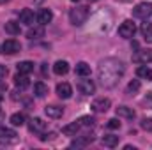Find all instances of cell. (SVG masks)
<instances>
[{"label":"cell","instance_id":"6da1fadb","mask_svg":"<svg viewBox=\"0 0 152 150\" xmlns=\"http://www.w3.org/2000/svg\"><path fill=\"white\" fill-rule=\"evenodd\" d=\"M126 73V66L117 58H104L97 66V79L103 88H113L122 79Z\"/></svg>","mask_w":152,"mask_h":150},{"label":"cell","instance_id":"7a4b0ae2","mask_svg":"<svg viewBox=\"0 0 152 150\" xmlns=\"http://www.w3.org/2000/svg\"><path fill=\"white\" fill-rule=\"evenodd\" d=\"M88 14H90V9L87 5H78V7L69 11V21L75 27H81L88 20Z\"/></svg>","mask_w":152,"mask_h":150},{"label":"cell","instance_id":"3957f363","mask_svg":"<svg viewBox=\"0 0 152 150\" xmlns=\"http://www.w3.org/2000/svg\"><path fill=\"white\" fill-rule=\"evenodd\" d=\"M133 16L138 18V20H147L149 16H152V4L151 2H142L138 5H134Z\"/></svg>","mask_w":152,"mask_h":150},{"label":"cell","instance_id":"277c9868","mask_svg":"<svg viewBox=\"0 0 152 150\" xmlns=\"http://www.w3.org/2000/svg\"><path fill=\"white\" fill-rule=\"evenodd\" d=\"M76 88L80 90V94L83 95H92L96 92V83L92 79H87V76H83V79H80L76 83Z\"/></svg>","mask_w":152,"mask_h":150},{"label":"cell","instance_id":"5b68a950","mask_svg":"<svg viewBox=\"0 0 152 150\" xmlns=\"http://www.w3.org/2000/svg\"><path fill=\"white\" fill-rule=\"evenodd\" d=\"M134 32H136V25L131 21V20H126V21H122L120 23V27H118V36L124 39H129L134 36Z\"/></svg>","mask_w":152,"mask_h":150},{"label":"cell","instance_id":"8992f818","mask_svg":"<svg viewBox=\"0 0 152 150\" xmlns=\"http://www.w3.org/2000/svg\"><path fill=\"white\" fill-rule=\"evenodd\" d=\"M110 106H112V101L108 99V97H97V99H94L92 101V110L96 113H104L110 110Z\"/></svg>","mask_w":152,"mask_h":150},{"label":"cell","instance_id":"52a82bcc","mask_svg":"<svg viewBox=\"0 0 152 150\" xmlns=\"http://www.w3.org/2000/svg\"><path fill=\"white\" fill-rule=\"evenodd\" d=\"M21 50V44H20V41H16V39H7L4 44H2V53H5V55H14V53H18Z\"/></svg>","mask_w":152,"mask_h":150},{"label":"cell","instance_id":"ba28073f","mask_svg":"<svg viewBox=\"0 0 152 150\" xmlns=\"http://www.w3.org/2000/svg\"><path fill=\"white\" fill-rule=\"evenodd\" d=\"M46 127H48V124L42 120V118H39V117H34V118H30V124H28V129L32 131V133H44L46 131Z\"/></svg>","mask_w":152,"mask_h":150},{"label":"cell","instance_id":"9c48e42d","mask_svg":"<svg viewBox=\"0 0 152 150\" xmlns=\"http://www.w3.org/2000/svg\"><path fill=\"white\" fill-rule=\"evenodd\" d=\"M149 60H152V51L151 50H138V51H134V55H133V62H136V64H147Z\"/></svg>","mask_w":152,"mask_h":150},{"label":"cell","instance_id":"30bf717a","mask_svg":"<svg viewBox=\"0 0 152 150\" xmlns=\"http://www.w3.org/2000/svg\"><path fill=\"white\" fill-rule=\"evenodd\" d=\"M57 95L60 97V99H69L71 95H73V87L69 85V83H58L57 85Z\"/></svg>","mask_w":152,"mask_h":150},{"label":"cell","instance_id":"8fae6325","mask_svg":"<svg viewBox=\"0 0 152 150\" xmlns=\"http://www.w3.org/2000/svg\"><path fill=\"white\" fill-rule=\"evenodd\" d=\"M94 141V136H80V138H76V140H73L71 141V149H83V147H87V145H90Z\"/></svg>","mask_w":152,"mask_h":150},{"label":"cell","instance_id":"7c38bea8","mask_svg":"<svg viewBox=\"0 0 152 150\" xmlns=\"http://www.w3.org/2000/svg\"><path fill=\"white\" fill-rule=\"evenodd\" d=\"M51 20H53V12H51L50 9H41L37 12V23L39 25L44 27V25H48Z\"/></svg>","mask_w":152,"mask_h":150},{"label":"cell","instance_id":"4fadbf2b","mask_svg":"<svg viewBox=\"0 0 152 150\" xmlns=\"http://www.w3.org/2000/svg\"><path fill=\"white\" fill-rule=\"evenodd\" d=\"M117 117L120 118H127V120H133L134 117H136V113H134V110L133 108H129V106H118L117 108Z\"/></svg>","mask_w":152,"mask_h":150},{"label":"cell","instance_id":"5bb4252c","mask_svg":"<svg viewBox=\"0 0 152 150\" xmlns=\"http://www.w3.org/2000/svg\"><path fill=\"white\" fill-rule=\"evenodd\" d=\"M67 71H69V64H67L66 60H57V62H55V66H53V73H55L57 76L67 74Z\"/></svg>","mask_w":152,"mask_h":150},{"label":"cell","instance_id":"9a60e30c","mask_svg":"<svg viewBox=\"0 0 152 150\" xmlns=\"http://www.w3.org/2000/svg\"><path fill=\"white\" fill-rule=\"evenodd\" d=\"M140 32H142V36L145 39V42L152 44V23H149L145 20V23H142V27H140Z\"/></svg>","mask_w":152,"mask_h":150},{"label":"cell","instance_id":"2e32d148","mask_svg":"<svg viewBox=\"0 0 152 150\" xmlns=\"http://www.w3.org/2000/svg\"><path fill=\"white\" fill-rule=\"evenodd\" d=\"M44 113H46L50 118H60V117L64 115V110H62L60 106L50 104V106H46V108H44Z\"/></svg>","mask_w":152,"mask_h":150},{"label":"cell","instance_id":"e0dca14e","mask_svg":"<svg viewBox=\"0 0 152 150\" xmlns=\"http://www.w3.org/2000/svg\"><path fill=\"white\" fill-rule=\"evenodd\" d=\"M20 21L25 25H34V11L32 9H23L20 12Z\"/></svg>","mask_w":152,"mask_h":150},{"label":"cell","instance_id":"ac0fdd59","mask_svg":"<svg viewBox=\"0 0 152 150\" xmlns=\"http://www.w3.org/2000/svg\"><path fill=\"white\" fill-rule=\"evenodd\" d=\"M14 85H16L18 88H21V90H25V88L30 85V79H28V76H27V74L18 73V74L14 76Z\"/></svg>","mask_w":152,"mask_h":150},{"label":"cell","instance_id":"d6986e66","mask_svg":"<svg viewBox=\"0 0 152 150\" xmlns=\"http://www.w3.org/2000/svg\"><path fill=\"white\" fill-rule=\"evenodd\" d=\"M27 37L28 39H41L44 37V27L37 25V27H30L28 32H27Z\"/></svg>","mask_w":152,"mask_h":150},{"label":"cell","instance_id":"ffe728a7","mask_svg":"<svg viewBox=\"0 0 152 150\" xmlns=\"http://www.w3.org/2000/svg\"><path fill=\"white\" fill-rule=\"evenodd\" d=\"M118 141H120V138L118 136H115V134H106V136H103V140H101V143L104 145V147H108V149H113L118 145Z\"/></svg>","mask_w":152,"mask_h":150},{"label":"cell","instance_id":"44dd1931","mask_svg":"<svg viewBox=\"0 0 152 150\" xmlns=\"http://www.w3.org/2000/svg\"><path fill=\"white\" fill-rule=\"evenodd\" d=\"M78 131H80V122H78V120H76V122H71V124H67V125L62 127V133H64L66 136H76Z\"/></svg>","mask_w":152,"mask_h":150},{"label":"cell","instance_id":"7402d4cb","mask_svg":"<svg viewBox=\"0 0 152 150\" xmlns=\"http://www.w3.org/2000/svg\"><path fill=\"white\" fill-rule=\"evenodd\" d=\"M16 69H18V73H21V74H28V73L34 71V62L23 60V62H20V64L16 66Z\"/></svg>","mask_w":152,"mask_h":150},{"label":"cell","instance_id":"603a6c76","mask_svg":"<svg viewBox=\"0 0 152 150\" xmlns=\"http://www.w3.org/2000/svg\"><path fill=\"white\" fill-rule=\"evenodd\" d=\"M75 73L78 76H90V66L87 64V62H78L76 64V67H75Z\"/></svg>","mask_w":152,"mask_h":150},{"label":"cell","instance_id":"cb8c5ba5","mask_svg":"<svg viewBox=\"0 0 152 150\" xmlns=\"http://www.w3.org/2000/svg\"><path fill=\"white\" fill-rule=\"evenodd\" d=\"M136 74H138V78H142V79L152 81V69L147 67V66H140V67L136 69Z\"/></svg>","mask_w":152,"mask_h":150},{"label":"cell","instance_id":"d4e9b609","mask_svg":"<svg viewBox=\"0 0 152 150\" xmlns=\"http://www.w3.org/2000/svg\"><path fill=\"white\" fill-rule=\"evenodd\" d=\"M20 23H16V21H7L5 23V32L9 34V36H18L20 34Z\"/></svg>","mask_w":152,"mask_h":150},{"label":"cell","instance_id":"484cf974","mask_svg":"<svg viewBox=\"0 0 152 150\" xmlns=\"http://www.w3.org/2000/svg\"><path fill=\"white\" fill-rule=\"evenodd\" d=\"M34 94H36L37 97H44V95L48 94V85L42 83V81H37V83L34 85Z\"/></svg>","mask_w":152,"mask_h":150},{"label":"cell","instance_id":"4316f807","mask_svg":"<svg viewBox=\"0 0 152 150\" xmlns=\"http://www.w3.org/2000/svg\"><path fill=\"white\" fill-rule=\"evenodd\" d=\"M9 122H11L14 127H21V125L25 124V115H23V113H14V115H11Z\"/></svg>","mask_w":152,"mask_h":150},{"label":"cell","instance_id":"83f0119b","mask_svg":"<svg viewBox=\"0 0 152 150\" xmlns=\"http://www.w3.org/2000/svg\"><path fill=\"white\" fill-rule=\"evenodd\" d=\"M0 140H16V131L9 127H0Z\"/></svg>","mask_w":152,"mask_h":150},{"label":"cell","instance_id":"f1b7e54d","mask_svg":"<svg viewBox=\"0 0 152 150\" xmlns=\"http://www.w3.org/2000/svg\"><path fill=\"white\" fill-rule=\"evenodd\" d=\"M140 87H142L140 79H133V81H129V85H127V88H126V94H129V95H134V94L140 90Z\"/></svg>","mask_w":152,"mask_h":150},{"label":"cell","instance_id":"f546056e","mask_svg":"<svg viewBox=\"0 0 152 150\" xmlns=\"http://www.w3.org/2000/svg\"><path fill=\"white\" fill-rule=\"evenodd\" d=\"M78 122H80V125H85V127H92L96 120H94V117H81Z\"/></svg>","mask_w":152,"mask_h":150},{"label":"cell","instance_id":"4dcf8cb0","mask_svg":"<svg viewBox=\"0 0 152 150\" xmlns=\"http://www.w3.org/2000/svg\"><path fill=\"white\" fill-rule=\"evenodd\" d=\"M140 127L143 129V131H152V118H143L142 122H140Z\"/></svg>","mask_w":152,"mask_h":150},{"label":"cell","instance_id":"1f68e13d","mask_svg":"<svg viewBox=\"0 0 152 150\" xmlns=\"http://www.w3.org/2000/svg\"><path fill=\"white\" fill-rule=\"evenodd\" d=\"M106 127H108V129H120V122H118V118H110L108 124H106Z\"/></svg>","mask_w":152,"mask_h":150},{"label":"cell","instance_id":"d6a6232c","mask_svg":"<svg viewBox=\"0 0 152 150\" xmlns=\"http://www.w3.org/2000/svg\"><path fill=\"white\" fill-rule=\"evenodd\" d=\"M142 103H143L147 108H152V92H149V94L143 97V101H142Z\"/></svg>","mask_w":152,"mask_h":150},{"label":"cell","instance_id":"836d02e7","mask_svg":"<svg viewBox=\"0 0 152 150\" xmlns=\"http://www.w3.org/2000/svg\"><path fill=\"white\" fill-rule=\"evenodd\" d=\"M55 136H57L55 133H48V134H44V133H41V136H39V140H41V141H46V140H53Z\"/></svg>","mask_w":152,"mask_h":150},{"label":"cell","instance_id":"e575fe53","mask_svg":"<svg viewBox=\"0 0 152 150\" xmlns=\"http://www.w3.org/2000/svg\"><path fill=\"white\" fill-rule=\"evenodd\" d=\"M5 74H7V67L5 66H0V79L5 78Z\"/></svg>","mask_w":152,"mask_h":150},{"label":"cell","instance_id":"d590c367","mask_svg":"<svg viewBox=\"0 0 152 150\" xmlns=\"http://www.w3.org/2000/svg\"><path fill=\"white\" fill-rule=\"evenodd\" d=\"M46 66H48V64H42V69H41V71H42V74H46V73H48V67H46Z\"/></svg>","mask_w":152,"mask_h":150},{"label":"cell","instance_id":"8d00e7d4","mask_svg":"<svg viewBox=\"0 0 152 150\" xmlns=\"http://www.w3.org/2000/svg\"><path fill=\"white\" fill-rule=\"evenodd\" d=\"M4 118H5V113H4V110H2V108H0V120H4Z\"/></svg>","mask_w":152,"mask_h":150},{"label":"cell","instance_id":"74e56055","mask_svg":"<svg viewBox=\"0 0 152 150\" xmlns=\"http://www.w3.org/2000/svg\"><path fill=\"white\" fill-rule=\"evenodd\" d=\"M124 150H136V149H134V147H131V145H126V147H124Z\"/></svg>","mask_w":152,"mask_h":150},{"label":"cell","instance_id":"f35d334b","mask_svg":"<svg viewBox=\"0 0 152 150\" xmlns=\"http://www.w3.org/2000/svg\"><path fill=\"white\" fill-rule=\"evenodd\" d=\"M5 2H9V0H0V4H5Z\"/></svg>","mask_w":152,"mask_h":150},{"label":"cell","instance_id":"ab89813d","mask_svg":"<svg viewBox=\"0 0 152 150\" xmlns=\"http://www.w3.org/2000/svg\"><path fill=\"white\" fill-rule=\"evenodd\" d=\"M2 99H4V95H2V94H0V103H2Z\"/></svg>","mask_w":152,"mask_h":150},{"label":"cell","instance_id":"60d3db41","mask_svg":"<svg viewBox=\"0 0 152 150\" xmlns=\"http://www.w3.org/2000/svg\"><path fill=\"white\" fill-rule=\"evenodd\" d=\"M71 2H80V0H71Z\"/></svg>","mask_w":152,"mask_h":150}]
</instances>
